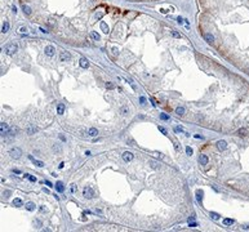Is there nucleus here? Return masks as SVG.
<instances>
[{"instance_id":"5","label":"nucleus","mask_w":249,"mask_h":232,"mask_svg":"<svg viewBox=\"0 0 249 232\" xmlns=\"http://www.w3.org/2000/svg\"><path fill=\"white\" fill-rule=\"evenodd\" d=\"M59 59H61L62 62H70L71 61V54L69 53V52H61Z\"/></svg>"},{"instance_id":"42","label":"nucleus","mask_w":249,"mask_h":232,"mask_svg":"<svg viewBox=\"0 0 249 232\" xmlns=\"http://www.w3.org/2000/svg\"><path fill=\"white\" fill-rule=\"evenodd\" d=\"M128 142L130 143V146H135V143H134V141H133V139H128Z\"/></svg>"},{"instance_id":"36","label":"nucleus","mask_w":249,"mask_h":232,"mask_svg":"<svg viewBox=\"0 0 249 232\" xmlns=\"http://www.w3.org/2000/svg\"><path fill=\"white\" fill-rule=\"evenodd\" d=\"M174 132H176V133H182L183 129L181 128V126H176V128H174Z\"/></svg>"},{"instance_id":"23","label":"nucleus","mask_w":249,"mask_h":232,"mask_svg":"<svg viewBox=\"0 0 249 232\" xmlns=\"http://www.w3.org/2000/svg\"><path fill=\"white\" fill-rule=\"evenodd\" d=\"M176 112H177V115L182 116V115H185V108L179 106V107H177V108H176Z\"/></svg>"},{"instance_id":"13","label":"nucleus","mask_w":249,"mask_h":232,"mask_svg":"<svg viewBox=\"0 0 249 232\" xmlns=\"http://www.w3.org/2000/svg\"><path fill=\"white\" fill-rule=\"evenodd\" d=\"M23 205V201H22L21 199H13V206H22Z\"/></svg>"},{"instance_id":"35","label":"nucleus","mask_w":249,"mask_h":232,"mask_svg":"<svg viewBox=\"0 0 249 232\" xmlns=\"http://www.w3.org/2000/svg\"><path fill=\"white\" fill-rule=\"evenodd\" d=\"M92 36L94 37L96 40H100V34H97L96 31H93V32H92Z\"/></svg>"},{"instance_id":"28","label":"nucleus","mask_w":249,"mask_h":232,"mask_svg":"<svg viewBox=\"0 0 249 232\" xmlns=\"http://www.w3.org/2000/svg\"><path fill=\"white\" fill-rule=\"evenodd\" d=\"M247 134H248V130H247V129H244V128L239 129V136H243V137H245Z\"/></svg>"},{"instance_id":"9","label":"nucleus","mask_w":249,"mask_h":232,"mask_svg":"<svg viewBox=\"0 0 249 232\" xmlns=\"http://www.w3.org/2000/svg\"><path fill=\"white\" fill-rule=\"evenodd\" d=\"M28 159H30V160H31V161H32V164H34V165H36V166H39V168H43V166H44V162H43V161H39V160H36V159H34V157H32V156H31V155H28Z\"/></svg>"},{"instance_id":"26","label":"nucleus","mask_w":249,"mask_h":232,"mask_svg":"<svg viewBox=\"0 0 249 232\" xmlns=\"http://www.w3.org/2000/svg\"><path fill=\"white\" fill-rule=\"evenodd\" d=\"M18 132V129H17V126H13V128H10V130H9V136H16V133Z\"/></svg>"},{"instance_id":"49","label":"nucleus","mask_w":249,"mask_h":232,"mask_svg":"<svg viewBox=\"0 0 249 232\" xmlns=\"http://www.w3.org/2000/svg\"><path fill=\"white\" fill-rule=\"evenodd\" d=\"M4 195H6V196L10 195V191H5V192H4Z\"/></svg>"},{"instance_id":"21","label":"nucleus","mask_w":249,"mask_h":232,"mask_svg":"<svg viewBox=\"0 0 249 232\" xmlns=\"http://www.w3.org/2000/svg\"><path fill=\"white\" fill-rule=\"evenodd\" d=\"M196 199H198L199 203H201V200H203V191H201V190H198V191H196Z\"/></svg>"},{"instance_id":"30","label":"nucleus","mask_w":249,"mask_h":232,"mask_svg":"<svg viewBox=\"0 0 249 232\" xmlns=\"http://www.w3.org/2000/svg\"><path fill=\"white\" fill-rule=\"evenodd\" d=\"M18 32L19 34H26L27 32V27H19L18 28Z\"/></svg>"},{"instance_id":"38","label":"nucleus","mask_w":249,"mask_h":232,"mask_svg":"<svg viewBox=\"0 0 249 232\" xmlns=\"http://www.w3.org/2000/svg\"><path fill=\"white\" fill-rule=\"evenodd\" d=\"M172 35L174 36V37H181V35H179L178 32H176V31H172Z\"/></svg>"},{"instance_id":"24","label":"nucleus","mask_w":249,"mask_h":232,"mask_svg":"<svg viewBox=\"0 0 249 232\" xmlns=\"http://www.w3.org/2000/svg\"><path fill=\"white\" fill-rule=\"evenodd\" d=\"M209 215H210V218L214 219V221H218V219H220V214H217V213H214V212H210Z\"/></svg>"},{"instance_id":"15","label":"nucleus","mask_w":249,"mask_h":232,"mask_svg":"<svg viewBox=\"0 0 249 232\" xmlns=\"http://www.w3.org/2000/svg\"><path fill=\"white\" fill-rule=\"evenodd\" d=\"M57 112H58L59 115H62L63 112H65V106H63L62 103H58L57 104Z\"/></svg>"},{"instance_id":"46","label":"nucleus","mask_w":249,"mask_h":232,"mask_svg":"<svg viewBox=\"0 0 249 232\" xmlns=\"http://www.w3.org/2000/svg\"><path fill=\"white\" fill-rule=\"evenodd\" d=\"M53 150H56L57 152H59V151H61V148H59V147H57V146H53Z\"/></svg>"},{"instance_id":"48","label":"nucleus","mask_w":249,"mask_h":232,"mask_svg":"<svg viewBox=\"0 0 249 232\" xmlns=\"http://www.w3.org/2000/svg\"><path fill=\"white\" fill-rule=\"evenodd\" d=\"M177 21H178V23H182V22H183V19L181 18V17H178V19H177Z\"/></svg>"},{"instance_id":"12","label":"nucleus","mask_w":249,"mask_h":232,"mask_svg":"<svg viewBox=\"0 0 249 232\" xmlns=\"http://www.w3.org/2000/svg\"><path fill=\"white\" fill-rule=\"evenodd\" d=\"M36 132H37V128H36V126H34L32 124H30V125L27 126V134H30V136L35 134Z\"/></svg>"},{"instance_id":"27","label":"nucleus","mask_w":249,"mask_h":232,"mask_svg":"<svg viewBox=\"0 0 249 232\" xmlns=\"http://www.w3.org/2000/svg\"><path fill=\"white\" fill-rule=\"evenodd\" d=\"M120 112H122V115H126L128 112H129V108H128L126 106H123L122 108H120Z\"/></svg>"},{"instance_id":"4","label":"nucleus","mask_w":249,"mask_h":232,"mask_svg":"<svg viewBox=\"0 0 249 232\" xmlns=\"http://www.w3.org/2000/svg\"><path fill=\"white\" fill-rule=\"evenodd\" d=\"M83 195H84L85 199H93L94 196V191L90 188V187H85L84 191H83Z\"/></svg>"},{"instance_id":"45","label":"nucleus","mask_w":249,"mask_h":232,"mask_svg":"<svg viewBox=\"0 0 249 232\" xmlns=\"http://www.w3.org/2000/svg\"><path fill=\"white\" fill-rule=\"evenodd\" d=\"M59 139H61V141H63V142H66V138L62 136V134H59Z\"/></svg>"},{"instance_id":"6","label":"nucleus","mask_w":249,"mask_h":232,"mask_svg":"<svg viewBox=\"0 0 249 232\" xmlns=\"http://www.w3.org/2000/svg\"><path fill=\"white\" fill-rule=\"evenodd\" d=\"M133 159H134V155H133L132 152H129V151H125V152L123 154V160H124V161H126V162H128V161H132Z\"/></svg>"},{"instance_id":"8","label":"nucleus","mask_w":249,"mask_h":232,"mask_svg":"<svg viewBox=\"0 0 249 232\" xmlns=\"http://www.w3.org/2000/svg\"><path fill=\"white\" fill-rule=\"evenodd\" d=\"M217 148L220 150V151L226 150V148H227V142H226V141H218L217 142Z\"/></svg>"},{"instance_id":"14","label":"nucleus","mask_w":249,"mask_h":232,"mask_svg":"<svg viewBox=\"0 0 249 232\" xmlns=\"http://www.w3.org/2000/svg\"><path fill=\"white\" fill-rule=\"evenodd\" d=\"M56 190H57L58 192H63V191H65V187H63L62 182H57V183H56Z\"/></svg>"},{"instance_id":"22","label":"nucleus","mask_w":249,"mask_h":232,"mask_svg":"<svg viewBox=\"0 0 249 232\" xmlns=\"http://www.w3.org/2000/svg\"><path fill=\"white\" fill-rule=\"evenodd\" d=\"M101 28H102V31L105 34H109V26L105 23V22H101Z\"/></svg>"},{"instance_id":"32","label":"nucleus","mask_w":249,"mask_h":232,"mask_svg":"<svg viewBox=\"0 0 249 232\" xmlns=\"http://www.w3.org/2000/svg\"><path fill=\"white\" fill-rule=\"evenodd\" d=\"M157 129H159V130H160V132H161V133L164 134V136H167V134H168V132L165 130V129L163 128V126H157Z\"/></svg>"},{"instance_id":"33","label":"nucleus","mask_w":249,"mask_h":232,"mask_svg":"<svg viewBox=\"0 0 249 232\" xmlns=\"http://www.w3.org/2000/svg\"><path fill=\"white\" fill-rule=\"evenodd\" d=\"M192 152H194V151H192V148H191V147H186V154H187L188 156L192 155Z\"/></svg>"},{"instance_id":"39","label":"nucleus","mask_w":249,"mask_h":232,"mask_svg":"<svg viewBox=\"0 0 249 232\" xmlns=\"http://www.w3.org/2000/svg\"><path fill=\"white\" fill-rule=\"evenodd\" d=\"M150 101H151V103H152V106H156V101H155V98H152V97H151V98H150Z\"/></svg>"},{"instance_id":"3","label":"nucleus","mask_w":249,"mask_h":232,"mask_svg":"<svg viewBox=\"0 0 249 232\" xmlns=\"http://www.w3.org/2000/svg\"><path fill=\"white\" fill-rule=\"evenodd\" d=\"M9 130H10V126L8 124H5V123L0 124V134H1V137L3 136H8Z\"/></svg>"},{"instance_id":"10","label":"nucleus","mask_w":249,"mask_h":232,"mask_svg":"<svg viewBox=\"0 0 249 232\" xmlns=\"http://www.w3.org/2000/svg\"><path fill=\"white\" fill-rule=\"evenodd\" d=\"M208 161H209V159H208L207 155H203V154H201V155L199 156V162L201 164V165H207Z\"/></svg>"},{"instance_id":"43","label":"nucleus","mask_w":249,"mask_h":232,"mask_svg":"<svg viewBox=\"0 0 249 232\" xmlns=\"http://www.w3.org/2000/svg\"><path fill=\"white\" fill-rule=\"evenodd\" d=\"M44 183H45V184H47V186H48V187H53V186H52V183H50V182H49V181H45V182H44Z\"/></svg>"},{"instance_id":"29","label":"nucleus","mask_w":249,"mask_h":232,"mask_svg":"<svg viewBox=\"0 0 249 232\" xmlns=\"http://www.w3.org/2000/svg\"><path fill=\"white\" fill-rule=\"evenodd\" d=\"M150 164H151V168H152V169H157V168H159V162H155V161H150Z\"/></svg>"},{"instance_id":"47","label":"nucleus","mask_w":249,"mask_h":232,"mask_svg":"<svg viewBox=\"0 0 249 232\" xmlns=\"http://www.w3.org/2000/svg\"><path fill=\"white\" fill-rule=\"evenodd\" d=\"M112 53H114V54H118V49H116V48H112Z\"/></svg>"},{"instance_id":"7","label":"nucleus","mask_w":249,"mask_h":232,"mask_svg":"<svg viewBox=\"0 0 249 232\" xmlns=\"http://www.w3.org/2000/svg\"><path fill=\"white\" fill-rule=\"evenodd\" d=\"M44 52H45V54H47L48 57H52L54 54V47L53 45H47L45 49H44Z\"/></svg>"},{"instance_id":"31","label":"nucleus","mask_w":249,"mask_h":232,"mask_svg":"<svg viewBox=\"0 0 249 232\" xmlns=\"http://www.w3.org/2000/svg\"><path fill=\"white\" fill-rule=\"evenodd\" d=\"M106 88H107V89H114V88H115V84H112V83H110V81H109V83H106Z\"/></svg>"},{"instance_id":"41","label":"nucleus","mask_w":249,"mask_h":232,"mask_svg":"<svg viewBox=\"0 0 249 232\" xmlns=\"http://www.w3.org/2000/svg\"><path fill=\"white\" fill-rule=\"evenodd\" d=\"M28 179H30L31 182H35V181H36V178H35V177H32V175H30V174H28Z\"/></svg>"},{"instance_id":"2","label":"nucleus","mask_w":249,"mask_h":232,"mask_svg":"<svg viewBox=\"0 0 249 232\" xmlns=\"http://www.w3.org/2000/svg\"><path fill=\"white\" fill-rule=\"evenodd\" d=\"M16 52H17V45H16V44H8V45L5 47V53L6 54L13 56Z\"/></svg>"},{"instance_id":"44","label":"nucleus","mask_w":249,"mask_h":232,"mask_svg":"<svg viewBox=\"0 0 249 232\" xmlns=\"http://www.w3.org/2000/svg\"><path fill=\"white\" fill-rule=\"evenodd\" d=\"M196 226H198L196 223H188V227H196Z\"/></svg>"},{"instance_id":"16","label":"nucleus","mask_w":249,"mask_h":232,"mask_svg":"<svg viewBox=\"0 0 249 232\" xmlns=\"http://www.w3.org/2000/svg\"><path fill=\"white\" fill-rule=\"evenodd\" d=\"M26 209H27L28 212H32V210H35V209H36V205L34 203H27L26 204Z\"/></svg>"},{"instance_id":"25","label":"nucleus","mask_w":249,"mask_h":232,"mask_svg":"<svg viewBox=\"0 0 249 232\" xmlns=\"http://www.w3.org/2000/svg\"><path fill=\"white\" fill-rule=\"evenodd\" d=\"M223 224H225V226H231V224H234V219L226 218V219H223Z\"/></svg>"},{"instance_id":"20","label":"nucleus","mask_w":249,"mask_h":232,"mask_svg":"<svg viewBox=\"0 0 249 232\" xmlns=\"http://www.w3.org/2000/svg\"><path fill=\"white\" fill-rule=\"evenodd\" d=\"M8 30H9V23L8 22H4L3 26H1V32L5 34V32H8Z\"/></svg>"},{"instance_id":"51","label":"nucleus","mask_w":249,"mask_h":232,"mask_svg":"<svg viewBox=\"0 0 249 232\" xmlns=\"http://www.w3.org/2000/svg\"><path fill=\"white\" fill-rule=\"evenodd\" d=\"M243 228H244V230H249V226H248V224H247V226H244Z\"/></svg>"},{"instance_id":"37","label":"nucleus","mask_w":249,"mask_h":232,"mask_svg":"<svg viewBox=\"0 0 249 232\" xmlns=\"http://www.w3.org/2000/svg\"><path fill=\"white\" fill-rule=\"evenodd\" d=\"M76 190H78V187L75 186V184H72L71 186V192H76Z\"/></svg>"},{"instance_id":"11","label":"nucleus","mask_w":249,"mask_h":232,"mask_svg":"<svg viewBox=\"0 0 249 232\" xmlns=\"http://www.w3.org/2000/svg\"><path fill=\"white\" fill-rule=\"evenodd\" d=\"M204 39H205V41H208L209 44H213V41H214V37H213V35L212 34H209V32H205L204 35Z\"/></svg>"},{"instance_id":"17","label":"nucleus","mask_w":249,"mask_h":232,"mask_svg":"<svg viewBox=\"0 0 249 232\" xmlns=\"http://www.w3.org/2000/svg\"><path fill=\"white\" fill-rule=\"evenodd\" d=\"M22 9H23V12L27 14V16H30V14H31V8H30L28 5H26V4H22Z\"/></svg>"},{"instance_id":"18","label":"nucleus","mask_w":249,"mask_h":232,"mask_svg":"<svg viewBox=\"0 0 249 232\" xmlns=\"http://www.w3.org/2000/svg\"><path fill=\"white\" fill-rule=\"evenodd\" d=\"M80 66H81V67H84V69H87V67L89 66L88 59H87V58H81V59H80Z\"/></svg>"},{"instance_id":"50","label":"nucleus","mask_w":249,"mask_h":232,"mask_svg":"<svg viewBox=\"0 0 249 232\" xmlns=\"http://www.w3.org/2000/svg\"><path fill=\"white\" fill-rule=\"evenodd\" d=\"M63 165H65V162H61V164H59V169H62V168H63Z\"/></svg>"},{"instance_id":"19","label":"nucleus","mask_w":249,"mask_h":232,"mask_svg":"<svg viewBox=\"0 0 249 232\" xmlns=\"http://www.w3.org/2000/svg\"><path fill=\"white\" fill-rule=\"evenodd\" d=\"M88 134H89L90 137H96L97 134H98V130H97L96 128H90V129L88 130Z\"/></svg>"},{"instance_id":"40","label":"nucleus","mask_w":249,"mask_h":232,"mask_svg":"<svg viewBox=\"0 0 249 232\" xmlns=\"http://www.w3.org/2000/svg\"><path fill=\"white\" fill-rule=\"evenodd\" d=\"M139 102H141L142 104H145V102H146V99H145V97H139Z\"/></svg>"},{"instance_id":"1","label":"nucleus","mask_w":249,"mask_h":232,"mask_svg":"<svg viewBox=\"0 0 249 232\" xmlns=\"http://www.w3.org/2000/svg\"><path fill=\"white\" fill-rule=\"evenodd\" d=\"M9 154H10V156H12L13 159H19L21 155H22V151H21V148H18V147H13L9 151Z\"/></svg>"},{"instance_id":"34","label":"nucleus","mask_w":249,"mask_h":232,"mask_svg":"<svg viewBox=\"0 0 249 232\" xmlns=\"http://www.w3.org/2000/svg\"><path fill=\"white\" fill-rule=\"evenodd\" d=\"M160 119L161 120H169V116L165 115V114H160Z\"/></svg>"}]
</instances>
